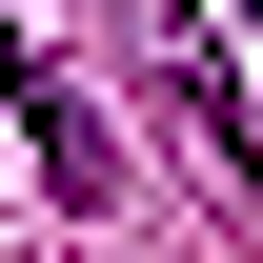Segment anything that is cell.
Listing matches in <instances>:
<instances>
[{
    "label": "cell",
    "mask_w": 263,
    "mask_h": 263,
    "mask_svg": "<svg viewBox=\"0 0 263 263\" xmlns=\"http://www.w3.org/2000/svg\"><path fill=\"white\" fill-rule=\"evenodd\" d=\"M0 101H21V142H41V202H122V122H101L21 21H0Z\"/></svg>",
    "instance_id": "cell-1"
},
{
    "label": "cell",
    "mask_w": 263,
    "mask_h": 263,
    "mask_svg": "<svg viewBox=\"0 0 263 263\" xmlns=\"http://www.w3.org/2000/svg\"><path fill=\"white\" fill-rule=\"evenodd\" d=\"M142 61H162V101L202 122V162L243 182V101H223V61H202V21H142ZM243 202H263V182H243Z\"/></svg>",
    "instance_id": "cell-2"
}]
</instances>
